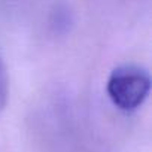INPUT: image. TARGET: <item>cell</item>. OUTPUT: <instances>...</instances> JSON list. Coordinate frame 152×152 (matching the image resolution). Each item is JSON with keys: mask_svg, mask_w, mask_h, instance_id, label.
Listing matches in <instances>:
<instances>
[{"mask_svg": "<svg viewBox=\"0 0 152 152\" xmlns=\"http://www.w3.org/2000/svg\"><path fill=\"white\" fill-rule=\"evenodd\" d=\"M106 91L118 109L124 112H133L139 109L149 96V73L134 64L119 66L110 73Z\"/></svg>", "mask_w": 152, "mask_h": 152, "instance_id": "obj_1", "label": "cell"}, {"mask_svg": "<svg viewBox=\"0 0 152 152\" xmlns=\"http://www.w3.org/2000/svg\"><path fill=\"white\" fill-rule=\"evenodd\" d=\"M9 96V79H8V72L6 66L3 63V58L0 57V112H2L6 106Z\"/></svg>", "mask_w": 152, "mask_h": 152, "instance_id": "obj_2", "label": "cell"}]
</instances>
